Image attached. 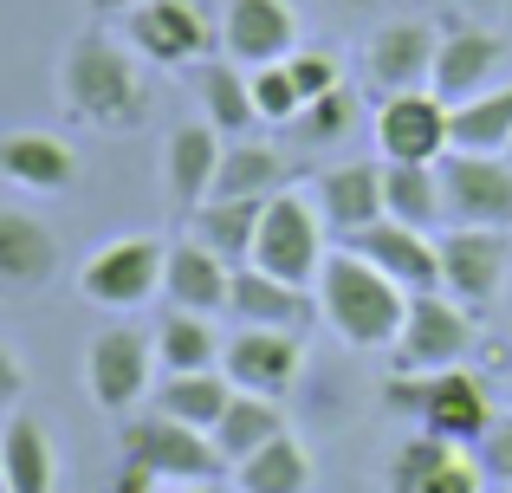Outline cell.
I'll return each mask as SVG.
<instances>
[{"label": "cell", "instance_id": "cell-8", "mask_svg": "<svg viewBox=\"0 0 512 493\" xmlns=\"http://www.w3.org/2000/svg\"><path fill=\"white\" fill-rule=\"evenodd\" d=\"M389 351H396L402 377L454 370L474 351V318H467V305H454L448 292H409V312H402V331H396Z\"/></svg>", "mask_w": 512, "mask_h": 493}, {"label": "cell", "instance_id": "cell-38", "mask_svg": "<svg viewBox=\"0 0 512 493\" xmlns=\"http://www.w3.org/2000/svg\"><path fill=\"white\" fill-rule=\"evenodd\" d=\"M474 461H480V474H487V481L512 487V416H493V429L480 435Z\"/></svg>", "mask_w": 512, "mask_h": 493}, {"label": "cell", "instance_id": "cell-43", "mask_svg": "<svg viewBox=\"0 0 512 493\" xmlns=\"http://www.w3.org/2000/svg\"><path fill=\"white\" fill-rule=\"evenodd\" d=\"M506 163H512V143H506Z\"/></svg>", "mask_w": 512, "mask_h": 493}, {"label": "cell", "instance_id": "cell-28", "mask_svg": "<svg viewBox=\"0 0 512 493\" xmlns=\"http://www.w3.org/2000/svg\"><path fill=\"white\" fill-rule=\"evenodd\" d=\"M150 338H156V364H163L169 377L221 370V351H227V338L214 331V318H201V312H163V325H156Z\"/></svg>", "mask_w": 512, "mask_h": 493}, {"label": "cell", "instance_id": "cell-10", "mask_svg": "<svg viewBox=\"0 0 512 493\" xmlns=\"http://www.w3.org/2000/svg\"><path fill=\"white\" fill-rule=\"evenodd\" d=\"M124 46L156 65H208L214 13L201 0H143V7L124 13Z\"/></svg>", "mask_w": 512, "mask_h": 493}, {"label": "cell", "instance_id": "cell-40", "mask_svg": "<svg viewBox=\"0 0 512 493\" xmlns=\"http://www.w3.org/2000/svg\"><path fill=\"white\" fill-rule=\"evenodd\" d=\"M104 493H163V481H150L143 468H130V461H124V474H117V481L104 487Z\"/></svg>", "mask_w": 512, "mask_h": 493}, {"label": "cell", "instance_id": "cell-17", "mask_svg": "<svg viewBox=\"0 0 512 493\" xmlns=\"http://www.w3.org/2000/svg\"><path fill=\"white\" fill-rule=\"evenodd\" d=\"M500 59H506L500 33H487V26H448V33H441V52H435V78H428V91L454 111V104L493 91Z\"/></svg>", "mask_w": 512, "mask_h": 493}, {"label": "cell", "instance_id": "cell-5", "mask_svg": "<svg viewBox=\"0 0 512 493\" xmlns=\"http://www.w3.org/2000/svg\"><path fill=\"white\" fill-rule=\"evenodd\" d=\"M325 221L305 202L299 189H279L260 215V234H253V260L266 279H286V286H318V266H325Z\"/></svg>", "mask_w": 512, "mask_h": 493}, {"label": "cell", "instance_id": "cell-11", "mask_svg": "<svg viewBox=\"0 0 512 493\" xmlns=\"http://www.w3.org/2000/svg\"><path fill=\"white\" fill-rule=\"evenodd\" d=\"M441 253V292L467 312H487L500 299L506 273H512V241L500 228H448L435 241Z\"/></svg>", "mask_w": 512, "mask_h": 493}, {"label": "cell", "instance_id": "cell-21", "mask_svg": "<svg viewBox=\"0 0 512 493\" xmlns=\"http://www.w3.org/2000/svg\"><path fill=\"white\" fill-rule=\"evenodd\" d=\"M59 273V234L26 208H0V292H39Z\"/></svg>", "mask_w": 512, "mask_h": 493}, {"label": "cell", "instance_id": "cell-35", "mask_svg": "<svg viewBox=\"0 0 512 493\" xmlns=\"http://www.w3.org/2000/svg\"><path fill=\"white\" fill-rule=\"evenodd\" d=\"M350 130H357V98L338 85V91H325V98L305 104V111L286 124V137L299 143V150H338Z\"/></svg>", "mask_w": 512, "mask_h": 493}, {"label": "cell", "instance_id": "cell-9", "mask_svg": "<svg viewBox=\"0 0 512 493\" xmlns=\"http://www.w3.org/2000/svg\"><path fill=\"white\" fill-rule=\"evenodd\" d=\"M441 176V215L448 228H512V163L506 156H474L448 150L435 163Z\"/></svg>", "mask_w": 512, "mask_h": 493}, {"label": "cell", "instance_id": "cell-42", "mask_svg": "<svg viewBox=\"0 0 512 493\" xmlns=\"http://www.w3.org/2000/svg\"><path fill=\"white\" fill-rule=\"evenodd\" d=\"M163 493H227L221 481H188V487H163Z\"/></svg>", "mask_w": 512, "mask_h": 493}, {"label": "cell", "instance_id": "cell-37", "mask_svg": "<svg viewBox=\"0 0 512 493\" xmlns=\"http://www.w3.org/2000/svg\"><path fill=\"white\" fill-rule=\"evenodd\" d=\"M286 72H292V85H299V98H305V104L344 85L338 52H325V46H299V52H286Z\"/></svg>", "mask_w": 512, "mask_h": 493}, {"label": "cell", "instance_id": "cell-26", "mask_svg": "<svg viewBox=\"0 0 512 493\" xmlns=\"http://www.w3.org/2000/svg\"><path fill=\"white\" fill-rule=\"evenodd\" d=\"M0 487L7 493H52L59 487V448L20 409L0 422Z\"/></svg>", "mask_w": 512, "mask_h": 493}, {"label": "cell", "instance_id": "cell-20", "mask_svg": "<svg viewBox=\"0 0 512 493\" xmlns=\"http://www.w3.org/2000/svg\"><path fill=\"white\" fill-rule=\"evenodd\" d=\"M0 182H13L26 195H65L78 182V156L65 137L13 130V137H0Z\"/></svg>", "mask_w": 512, "mask_h": 493}, {"label": "cell", "instance_id": "cell-29", "mask_svg": "<svg viewBox=\"0 0 512 493\" xmlns=\"http://www.w3.org/2000/svg\"><path fill=\"white\" fill-rule=\"evenodd\" d=\"M260 215L266 202H201L188 215V241H201L208 253H221L227 266H247L253 260V234H260Z\"/></svg>", "mask_w": 512, "mask_h": 493}, {"label": "cell", "instance_id": "cell-36", "mask_svg": "<svg viewBox=\"0 0 512 493\" xmlns=\"http://www.w3.org/2000/svg\"><path fill=\"white\" fill-rule=\"evenodd\" d=\"M247 91H253V111H260V124H266V130H286L292 117L305 111V98H299V85H292L286 59L253 65V72H247Z\"/></svg>", "mask_w": 512, "mask_h": 493}, {"label": "cell", "instance_id": "cell-4", "mask_svg": "<svg viewBox=\"0 0 512 493\" xmlns=\"http://www.w3.org/2000/svg\"><path fill=\"white\" fill-rule=\"evenodd\" d=\"M117 442H124V461H130V468H143L150 481H163V487L221 481V474H227L214 435L188 429V422H169V416H156V409H150V416H124Z\"/></svg>", "mask_w": 512, "mask_h": 493}, {"label": "cell", "instance_id": "cell-13", "mask_svg": "<svg viewBox=\"0 0 512 493\" xmlns=\"http://www.w3.org/2000/svg\"><path fill=\"white\" fill-rule=\"evenodd\" d=\"M221 377L234 383L240 396H286L299 383V331H260L240 325L221 351Z\"/></svg>", "mask_w": 512, "mask_h": 493}, {"label": "cell", "instance_id": "cell-14", "mask_svg": "<svg viewBox=\"0 0 512 493\" xmlns=\"http://www.w3.org/2000/svg\"><path fill=\"white\" fill-rule=\"evenodd\" d=\"M344 247L357 260H370L376 273H389L402 292H441V253L422 228H402V221H370V228L344 234Z\"/></svg>", "mask_w": 512, "mask_h": 493}, {"label": "cell", "instance_id": "cell-2", "mask_svg": "<svg viewBox=\"0 0 512 493\" xmlns=\"http://www.w3.org/2000/svg\"><path fill=\"white\" fill-rule=\"evenodd\" d=\"M318 312L350 351H389L402 331V312H409V292L389 273H376L370 260H357L350 247H338L318 266Z\"/></svg>", "mask_w": 512, "mask_h": 493}, {"label": "cell", "instance_id": "cell-31", "mask_svg": "<svg viewBox=\"0 0 512 493\" xmlns=\"http://www.w3.org/2000/svg\"><path fill=\"white\" fill-rule=\"evenodd\" d=\"M448 143L454 150H474V156H506V143H512V85H493V91H480V98L454 104Z\"/></svg>", "mask_w": 512, "mask_h": 493}, {"label": "cell", "instance_id": "cell-23", "mask_svg": "<svg viewBox=\"0 0 512 493\" xmlns=\"http://www.w3.org/2000/svg\"><path fill=\"white\" fill-rule=\"evenodd\" d=\"M163 292L175 312H227V292H234V266L221 253H208L201 241H175L163 260Z\"/></svg>", "mask_w": 512, "mask_h": 493}, {"label": "cell", "instance_id": "cell-39", "mask_svg": "<svg viewBox=\"0 0 512 493\" xmlns=\"http://www.w3.org/2000/svg\"><path fill=\"white\" fill-rule=\"evenodd\" d=\"M20 396H26V357L0 338V416H13V409H20Z\"/></svg>", "mask_w": 512, "mask_h": 493}, {"label": "cell", "instance_id": "cell-3", "mask_svg": "<svg viewBox=\"0 0 512 493\" xmlns=\"http://www.w3.org/2000/svg\"><path fill=\"white\" fill-rule=\"evenodd\" d=\"M389 403L409 409L415 422H422V435H435V442H454V448H480V435L493 429V396L480 377H467L461 364L454 370H435V377H389Z\"/></svg>", "mask_w": 512, "mask_h": 493}, {"label": "cell", "instance_id": "cell-6", "mask_svg": "<svg viewBox=\"0 0 512 493\" xmlns=\"http://www.w3.org/2000/svg\"><path fill=\"white\" fill-rule=\"evenodd\" d=\"M156 390V338L137 325H104L85 344V396L104 416H137V403Z\"/></svg>", "mask_w": 512, "mask_h": 493}, {"label": "cell", "instance_id": "cell-34", "mask_svg": "<svg viewBox=\"0 0 512 493\" xmlns=\"http://www.w3.org/2000/svg\"><path fill=\"white\" fill-rule=\"evenodd\" d=\"M305 487H312V455L292 435H273L260 455L234 468V493H305Z\"/></svg>", "mask_w": 512, "mask_h": 493}, {"label": "cell", "instance_id": "cell-27", "mask_svg": "<svg viewBox=\"0 0 512 493\" xmlns=\"http://www.w3.org/2000/svg\"><path fill=\"white\" fill-rule=\"evenodd\" d=\"M227 403H234V383L221 377V370H188V377H163L150 390V409L169 422H188V429L208 435L214 422L227 416Z\"/></svg>", "mask_w": 512, "mask_h": 493}, {"label": "cell", "instance_id": "cell-12", "mask_svg": "<svg viewBox=\"0 0 512 493\" xmlns=\"http://www.w3.org/2000/svg\"><path fill=\"white\" fill-rule=\"evenodd\" d=\"M376 150L383 163H441L448 143V104L435 91H389L376 104Z\"/></svg>", "mask_w": 512, "mask_h": 493}, {"label": "cell", "instance_id": "cell-24", "mask_svg": "<svg viewBox=\"0 0 512 493\" xmlns=\"http://www.w3.org/2000/svg\"><path fill=\"white\" fill-rule=\"evenodd\" d=\"M318 221L331 234H357L383 221V163H338L318 176Z\"/></svg>", "mask_w": 512, "mask_h": 493}, {"label": "cell", "instance_id": "cell-1", "mask_svg": "<svg viewBox=\"0 0 512 493\" xmlns=\"http://www.w3.org/2000/svg\"><path fill=\"white\" fill-rule=\"evenodd\" d=\"M59 98L65 111L85 130H104V137H124L150 117V85H143L130 46H117L111 33L85 26V33L65 39L59 52Z\"/></svg>", "mask_w": 512, "mask_h": 493}, {"label": "cell", "instance_id": "cell-16", "mask_svg": "<svg viewBox=\"0 0 512 493\" xmlns=\"http://www.w3.org/2000/svg\"><path fill=\"white\" fill-rule=\"evenodd\" d=\"M435 52H441V33L428 20H389V26L370 33L363 72H370V85H383V91H428Z\"/></svg>", "mask_w": 512, "mask_h": 493}, {"label": "cell", "instance_id": "cell-33", "mask_svg": "<svg viewBox=\"0 0 512 493\" xmlns=\"http://www.w3.org/2000/svg\"><path fill=\"white\" fill-rule=\"evenodd\" d=\"M195 91H201V111H208V124L221 130V137H247V130L260 124V111H253V91H247V72H240L234 59L195 65Z\"/></svg>", "mask_w": 512, "mask_h": 493}, {"label": "cell", "instance_id": "cell-30", "mask_svg": "<svg viewBox=\"0 0 512 493\" xmlns=\"http://www.w3.org/2000/svg\"><path fill=\"white\" fill-rule=\"evenodd\" d=\"M214 448H221V461H227V474L240 468L247 455H260L273 435H286V416H279V403L273 396H240L234 390V403H227V416L214 422Z\"/></svg>", "mask_w": 512, "mask_h": 493}, {"label": "cell", "instance_id": "cell-45", "mask_svg": "<svg viewBox=\"0 0 512 493\" xmlns=\"http://www.w3.org/2000/svg\"><path fill=\"white\" fill-rule=\"evenodd\" d=\"M506 493H512V487H506Z\"/></svg>", "mask_w": 512, "mask_h": 493}, {"label": "cell", "instance_id": "cell-44", "mask_svg": "<svg viewBox=\"0 0 512 493\" xmlns=\"http://www.w3.org/2000/svg\"><path fill=\"white\" fill-rule=\"evenodd\" d=\"M0 493H7V487H0Z\"/></svg>", "mask_w": 512, "mask_h": 493}, {"label": "cell", "instance_id": "cell-18", "mask_svg": "<svg viewBox=\"0 0 512 493\" xmlns=\"http://www.w3.org/2000/svg\"><path fill=\"white\" fill-rule=\"evenodd\" d=\"M480 461L435 435H409L389 461V493H480Z\"/></svg>", "mask_w": 512, "mask_h": 493}, {"label": "cell", "instance_id": "cell-15", "mask_svg": "<svg viewBox=\"0 0 512 493\" xmlns=\"http://www.w3.org/2000/svg\"><path fill=\"white\" fill-rule=\"evenodd\" d=\"M221 52L234 65H273L299 52V20L286 0H221Z\"/></svg>", "mask_w": 512, "mask_h": 493}, {"label": "cell", "instance_id": "cell-7", "mask_svg": "<svg viewBox=\"0 0 512 493\" xmlns=\"http://www.w3.org/2000/svg\"><path fill=\"white\" fill-rule=\"evenodd\" d=\"M163 260L169 247L150 234H124V241H104L78 260V299L104 305V312H130V305H150L163 286Z\"/></svg>", "mask_w": 512, "mask_h": 493}, {"label": "cell", "instance_id": "cell-22", "mask_svg": "<svg viewBox=\"0 0 512 493\" xmlns=\"http://www.w3.org/2000/svg\"><path fill=\"white\" fill-rule=\"evenodd\" d=\"M312 292L286 286V279H266L260 266H234V292H227V318L260 331H305L312 325Z\"/></svg>", "mask_w": 512, "mask_h": 493}, {"label": "cell", "instance_id": "cell-25", "mask_svg": "<svg viewBox=\"0 0 512 493\" xmlns=\"http://www.w3.org/2000/svg\"><path fill=\"white\" fill-rule=\"evenodd\" d=\"M279 189H292V163L273 143L234 137L221 150V169H214V202H273Z\"/></svg>", "mask_w": 512, "mask_h": 493}, {"label": "cell", "instance_id": "cell-32", "mask_svg": "<svg viewBox=\"0 0 512 493\" xmlns=\"http://www.w3.org/2000/svg\"><path fill=\"white\" fill-rule=\"evenodd\" d=\"M383 215L402 228H441V176L435 163H383Z\"/></svg>", "mask_w": 512, "mask_h": 493}, {"label": "cell", "instance_id": "cell-19", "mask_svg": "<svg viewBox=\"0 0 512 493\" xmlns=\"http://www.w3.org/2000/svg\"><path fill=\"white\" fill-rule=\"evenodd\" d=\"M221 130L201 117V124H175L169 143H163V189L182 215H195L201 202L214 195V169H221Z\"/></svg>", "mask_w": 512, "mask_h": 493}, {"label": "cell", "instance_id": "cell-41", "mask_svg": "<svg viewBox=\"0 0 512 493\" xmlns=\"http://www.w3.org/2000/svg\"><path fill=\"white\" fill-rule=\"evenodd\" d=\"M91 13H130V7H143V0H85Z\"/></svg>", "mask_w": 512, "mask_h": 493}]
</instances>
